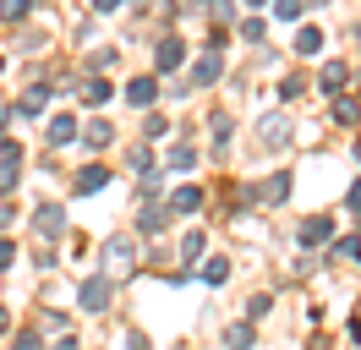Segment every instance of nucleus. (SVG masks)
Wrapping results in <instances>:
<instances>
[{
    "label": "nucleus",
    "instance_id": "nucleus-1",
    "mask_svg": "<svg viewBox=\"0 0 361 350\" xmlns=\"http://www.w3.org/2000/svg\"><path fill=\"white\" fill-rule=\"evenodd\" d=\"M33 230H39V236H61V230H66V208H61V203H39Z\"/></svg>",
    "mask_w": 361,
    "mask_h": 350
},
{
    "label": "nucleus",
    "instance_id": "nucleus-2",
    "mask_svg": "<svg viewBox=\"0 0 361 350\" xmlns=\"http://www.w3.org/2000/svg\"><path fill=\"white\" fill-rule=\"evenodd\" d=\"M104 268H110V279L132 268V241H126V236H115L110 246H104Z\"/></svg>",
    "mask_w": 361,
    "mask_h": 350
},
{
    "label": "nucleus",
    "instance_id": "nucleus-3",
    "mask_svg": "<svg viewBox=\"0 0 361 350\" xmlns=\"http://www.w3.org/2000/svg\"><path fill=\"white\" fill-rule=\"evenodd\" d=\"M77 301H82V312H104L110 306V279H88L77 290Z\"/></svg>",
    "mask_w": 361,
    "mask_h": 350
},
{
    "label": "nucleus",
    "instance_id": "nucleus-4",
    "mask_svg": "<svg viewBox=\"0 0 361 350\" xmlns=\"http://www.w3.org/2000/svg\"><path fill=\"white\" fill-rule=\"evenodd\" d=\"M17 164H23V153H17V143H6V159H0V192H6V197L17 192V181H23Z\"/></svg>",
    "mask_w": 361,
    "mask_h": 350
},
{
    "label": "nucleus",
    "instance_id": "nucleus-5",
    "mask_svg": "<svg viewBox=\"0 0 361 350\" xmlns=\"http://www.w3.org/2000/svg\"><path fill=\"white\" fill-rule=\"evenodd\" d=\"M126 99H132V109H148L159 99V83L154 77H132V83H126Z\"/></svg>",
    "mask_w": 361,
    "mask_h": 350
},
{
    "label": "nucleus",
    "instance_id": "nucleus-6",
    "mask_svg": "<svg viewBox=\"0 0 361 350\" xmlns=\"http://www.w3.org/2000/svg\"><path fill=\"white\" fill-rule=\"evenodd\" d=\"M263 143H269V148H285V143H290V121H285V115H263Z\"/></svg>",
    "mask_w": 361,
    "mask_h": 350
},
{
    "label": "nucleus",
    "instance_id": "nucleus-7",
    "mask_svg": "<svg viewBox=\"0 0 361 350\" xmlns=\"http://www.w3.org/2000/svg\"><path fill=\"white\" fill-rule=\"evenodd\" d=\"M219 71H225V61H219V49H208L203 61L192 66V88H208L214 77H219Z\"/></svg>",
    "mask_w": 361,
    "mask_h": 350
},
{
    "label": "nucleus",
    "instance_id": "nucleus-8",
    "mask_svg": "<svg viewBox=\"0 0 361 350\" xmlns=\"http://www.w3.org/2000/svg\"><path fill=\"white\" fill-rule=\"evenodd\" d=\"M104 186H110V170H104V164H88V170L77 175V192H82V197L104 192Z\"/></svg>",
    "mask_w": 361,
    "mask_h": 350
},
{
    "label": "nucleus",
    "instance_id": "nucleus-9",
    "mask_svg": "<svg viewBox=\"0 0 361 350\" xmlns=\"http://www.w3.org/2000/svg\"><path fill=\"white\" fill-rule=\"evenodd\" d=\"M197 208H203V192H197V186H180V192L170 197V214H197Z\"/></svg>",
    "mask_w": 361,
    "mask_h": 350
},
{
    "label": "nucleus",
    "instance_id": "nucleus-10",
    "mask_svg": "<svg viewBox=\"0 0 361 350\" xmlns=\"http://www.w3.org/2000/svg\"><path fill=\"white\" fill-rule=\"evenodd\" d=\"M329 236H334V224H329V219H307V224H301V246H323Z\"/></svg>",
    "mask_w": 361,
    "mask_h": 350
},
{
    "label": "nucleus",
    "instance_id": "nucleus-11",
    "mask_svg": "<svg viewBox=\"0 0 361 350\" xmlns=\"http://www.w3.org/2000/svg\"><path fill=\"white\" fill-rule=\"evenodd\" d=\"M44 137H49V148H61V143H71V137H77V121H71V115H55Z\"/></svg>",
    "mask_w": 361,
    "mask_h": 350
},
{
    "label": "nucleus",
    "instance_id": "nucleus-12",
    "mask_svg": "<svg viewBox=\"0 0 361 350\" xmlns=\"http://www.w3.org/2000/svg\"><path fill=\"white\" fill-rule=\"evenodd\" d=\"M329 258H334V262H361V236L334 241V246H329Z\"/></svg>",
    "mask_w": 361,
    "mask_h": 350
},
{
    "label": "nucleus",
    "instance_id": "nucleus-13",
    "mask_svg": "<svg viewBox=\"0 0 361 350\" xmlns=\"http://www.w3.org/2000/svg\"><path fill=\"white\" fill-rule=\"evenodd\" d=\"M257 197H263V203H285V197H290V175H274V181H263V186H257Z\"/></svg>",
    "mask_w": 361,
    "mask_h": 350
},
{
    "label": "nucleus",
    "instance_id": "nucleus-14",
    "mask_svg": "<svg viewBox=\"0 0 361 350\" xmlns=\"http://www.w3.org/2000/svg\"><path fill=\"white\" fill-rule=\"evenodd\" d=\"M180 61H186V49H180L176 39H164V44H159V71H176Z\"/></svg>",
    "mask_w": 361,
    "mask_h": 350
},
{
    "label": "nucleus",
    "instance_id": "nucleus-15",
    "mask_svg": "<svg viewBox=\"0 0 361 350\" xmlns=\"http://www.w3.org/2000/svg\"><path fill=\"white\" fill-rule=\"evenodd\" d=\"M225 345L230 350H252V323H230L225 328Z\"/></svg>",
    "mask_w": 361,
    "mask_h": 350
},
{
    "label": "nucleus",
    "instance_id": "nucleus-16",
    "mask_svg": "<svg viewBox=\"0 0 361 350\" xmlns=\"http://www.w3.org/2000/svg\"><path fill=\"white\" fill-rule=\"evenodd\" d=\"M317 49H323V33H317V28H301V33H295V55H317Z\"/></svg>",
    "mask_w": 361,
    "mask_h": 350
},
{
    "label": "nucleus",
    "instance_id": "nucleus-17",
    "mask_svg": "<svg viewBox=\"0 0 361 350\" xmlns=\"http://www.w3.org/2000/svg\"><path fill=\"white\" fill-rule=\"evenodd\" d=\"M350 71H345V61H329L323 66V93H339V83H345Z\"/></svg>",
    "mask_w": 361,
    "mask_h": 350
},
{
    "label": "nucleus",
    "instance_id": "nucleus-18",
    "mask_svg": "<svg viewBox=\"0 0 361 350\" xmlns=\"http://www.w3.org/2000/svg\"><path fill=\"white\" fill-rule=\"evenodd\" d=\"M104 99H110V83H104V77L82 83V104H104Z\"/></svg>",
    "mask_w": 361,
    "mask_h": 350
},
{
    "label": "nucleus",
    "instance_id": "nucleus-19",
    "mask_svg": "<svg viewBox=\"0 0 361 350\" xmlns=\"http://www.w3.org/2000/svg\"><path fill=\"white\" fill-rule=\"evenodd\" d=\"M192 164H197V148L176 143V148H170V170H192Z\"/></svg>",
    "mask_w": 361,
    "mask_h": 350
},
{
    "label": "nucleus",
    "instance_id": "nucleus-20",
    "mask_svg": "<svg viewBox=\"0 0 361 350\" xmlns=\"http://www.w3.org/2000/svg\"><path fill=\"white\" fill-rule=\"evenodd\" d=\"M137 230H142V236H159V230H164V214H159V208H142V214H137Z\"/></svg>",
    "mask_w": 361,
    "mask_h": 350
},
{
    "label": "nucleus",
    "instance_id": "nucleus-21",
    "mask_svg": "<svg viewBox=\"0 0 361 350\" xmlns=\"http://www.w3.org/2000/svg\"><path fill=\"white\" fill-rule=\"evenodd\" d=\"M27 11H33L27 0H0V22H23Z\"/></svg>",
    "mask_w": 361,
    "mask_h": 350
},
{
    "label": "nucleus",
    "instance_id": "nucleus-22",
    "mask_svg": "<svg viewBox=\"0 0 361 350\" xmlns=\"http://www.w3.org/2000/svg\"><path fill=\"white\" fill-rule=\"evenodd\" d=\"M263 33H269V22H263V17H247V22H241V39H247V44H263Z\"/></svg>",
    "mask_w": 361,
    "mask_h": 350
},
{
    "label": "nucleus",
    "instance_id": "nucleus-23",
    "mask_svg": "<svg viewBox=\"0 0 361 350\" xmlns=\"http://www.w3.org/2000/svg\"><path fill=\"white\" fill-rule=\"evenodd\" d=\"M356 115H361V104H356V99H334V121H339V126H350Z\"/></svg>",
    "mask_w": 361,
    "mask_h": 350
},
{
    "label": "nucleus",
    "instance_id": "nucleus-24",
    "mask_svg": "<svg viewBox=\"0 0 361 350\" xmlns=\"http://www.w3.org/2000/svg\"><path fill=\"white\" fill-rule=\"evenodd\" d=\"M110 137H115V126H110V121H93V126H88V148H104Z\"/></svg>",
    "mask_w": 361,
    "mask_h": 350
},
{
    "label": "nucleus",
    "instance_id": "nucleus-25",
    "mask_svg": "<svg viewBox=\"0 0 361 350\" xmlns=\"http://www.w3.org/2000/svg\"><path fill=\"white\" fill-rule=\"evenodd\" d=\"M307 11V0H274V17H285V22H295Z\"/></svg>",
    "mask_w": 361,
    "mask_h": 350
},
{
    "label": "nucleus",
    "instance_id": "nucleus-26",
    "mask_svg": "<svg viewBox=\"0 0 361 350\" xmlns=\"http://www.w3.org/2000/svg\"><path fill=\"white\" fill-rule=\"evenodd\" d=\"M44 93H49V88H33V93H23V104H17V109H23V115H39V109H44Z\"/></svg>",
    "mask_w": 361,
    "mask_h": 350
},
{
    "label": "nucleus",
    "instance_id": "nucleus-27",
    "mask_svg": "<svg viewBox=\"0 0 361 350\" xmlns=\"http://www.w3.org/2000/svg\"><path fill=\"white\" fill-rule=\"evenodd\" d=\"M225 274H230V262H225V258H214V262L203 268V279H208V284H225Z\"/></svg>",
    "mask_w": 361,
    "mask_h": 350
},
{
    "label": "nucleus",
    "instance_id": "nucleus-28",
    "mask_svg": "<svg viewBox=\"0 0 361 350\" xmlns=\"http://www.w3.org/2000/svg\"><path fill=\"white\" fill-rule=\"evenodd\" d=\"M269 296H252V301H247V318H252V323H257V318H269Z\"/></svg>",
    "mask_w": 361,
    "mask_h": 350
},
{
    "label": "nucleus",
    "instance_id": "nucleus-29",
    "mask_svg": "<svg viewBox=\"0 0 361 350\" xmlns=\"http://www.w3.org/2000/svg\"><path fill=\"white\" fill-rule=\"evenodd\" d=\"M197 252H203V236H197V230H192V236L180 241V258H197Z\"/></svg>",
    "mask_w": 361,
    "mask_h": 350
},
{
    "label": "nucleus",
    "instance_id": "nucleus-30",
    "mask_svg": "<svg viewBox=\"0 0 361 350\" xmlns=\"http://www.w3.org/2000/svg\"><path fill=\"white\" fill-rule=\"evenodd\" d=\"M11 262H17V246H11V241L0 236V274H6V268H11Z\"/></svg>",
    "mask_w": 361,
    "mask_h": 350
},
{
    "label": "nucleus",
    "instance_id": "nucleus-31",
    "mask_svg": "<svg viewBox=\"0 0 361 350\" xmlns=\"http://www.w3.org/2000/svg\"><path fill=\"white\" fill-rule=\"evenodd\" d=\"M279 99H285V104H290V99H301V83H295V77H285V83H279Z\"/></svg>",
    "mask_w": 361,
    "mask_h": 350
},
{
    "label": "nucleus",
    "instance_id": "nucleus-32",
    "mask_svg": "<svg viewBox=\"0 0 361 350\" xmlns=\"http://www.w3.org/2000/svg\"><path fill=\"white\" fill-rule=\"evenodd\" d=\"M208 11H214V17H219V22H230V17H235V6H230V0H214Z\"/></svg>",
    "mask_w": 361,
    "mask_h": 350
},
{
    "label": "nucleus",
    "instance_id": "nucleus-33",
    "mask_svg": "<svg viewBox=\"0 0 361 350\" xmlns=\"http://www.w3.org/2000/svg\"><path fill=\"white\" fill-rule=\"evenodd\" d=\"M350 214H356V230H361V181L350 186Z\"/></svg>",
    "mask_w": 361,
    "mask_h": 350
},
{
    "label": "nucleus",
    "instance_id": "nucleus-34",
    "mask_svg": "<svg viewBox=\"0 0 361 350\" xmlns=\"http://www.w3.org/2000/svg\"><path fill=\"white\" fill-rule=\"evenodd\" d=\"M17 350H44V345H39V334H23V339H17Z\"/></svg>",
    "mask_w": 361,
    "mask_h": 350
},
{
    "label": "nucleus",
    "instance_id": "nucleus-35",
    "mask_svg": "<svg viewBox=\"0 0 361 350\" xmlns=\"http://www.w3.org/2000/svg\"><path fill=\"white\" fill-rule=\"evenodd\" d=\"M115 6H121V0H93V11H115Z\"/></svg>",
    "mask_w": 361,
    "mask_h": 350
},
{
    "label": "nucleus",
    "instance_id": "nucleus-36",
    "mask_svg": "<svg viewBox=\"0 0 361 350\" xmlns=\"http://www.w3.org/2000/svg\"><path fill=\"white\" fill-rule=\"evenodd\" d=\"M55 350H77V339H61V345H55Z\"/></svg>",
    "mask_w": 361,
    "mask_h": 350
},
{
    "label": "nucleus",
    "instance_id": "nucleus-37",
    "mask_svg": "<svg viewBox=\"0 0 361 350\" xmlns=\"http://www.w3.org/2000/svg\"><path fill=\"white\" fill-rule=\"evenodd\" d=\"M6 323H11V318H6V306H0V334H6Z\"/></svg>",
    "mask_w": 361,
    "mask_h": 350
},
{
    "label": "nucleus",
    "instance_id": "nucleus-38",
    "mask_svg": "<svg viewBox=\"0 0 361 350\" xmlns=\"http://www.w3.org/2000/svg\"><path fill=\"white\" fill-rule=\"evenodd\" d=\"M0 143H6V115H0Z\"/></svg>",
    "mask_w": 361,
    "mask_h": 350
},
{
    "label": "nucleus",
    "instance_id": "nucleus-39",
    "mask_svg": "<svg viewBox=\"0 0 361 350\" xmlns=\"http://www.w3.org/2000/svg\"><path fill=\"white\" fill-rule=\"evenodd\" d=\"M356 49H361V22H356Z\"/></svg>",
    "mask_w": 361,
    "mask_h": 350
},
{
    "label": "nucleus",
    "instance_id": "nucleus-40",
    "mask_svg": "<svg viewBox=\"0 0 361 350\" xmlns=\"http://www.w3.org/2000/svg\"><path fill=\"white\" fill-rule=\"evenodd\" d=\"M247 6H269V0H247Z\"/></svg>",
    "mask_w": 361,
    "mask_h": 350
},
{
    "label": "nucleus",
    "instance_id": "nucleus-41",
    "mask_svg": "<svg viewBox=\"0 0 361 350\" xmlns=\"http://www.w3.org/2000/svg\"><path fill=\"white\" fill-rule=\"evenodd\" d=\"M0 71H6V61H0Z\"/></svg>",
    "mask_w": 361,
    "mask_h": 350
},
{
    "label": "nucleus",
    "instance_id": "nucleus-42",
    "mask_svg": "<svg viewBox=\"0 0 361 350\" xmlns=\"http://www.w3.org/2000/svg\"><path fill=\"white\" fill-rule=\"evenodd\" d=\"M356 159H361V148H356Z\"/></svg>",
    "mask_w": 361,
    "mask_h": 350
}]
</instances>
